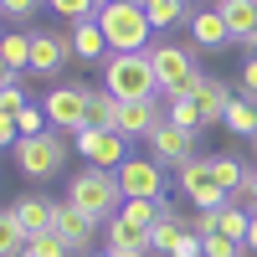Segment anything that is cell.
I'll return each instance as SVG.
<instances>
[{
    "label": "cell",
    "mask_w": 257,
    "mask_h": 257,
    "mask_svg": "<svg viewBox=\"0 0 257 257\" xmlns=\"http://www.w3.org/2000/svg\"><path fill=\"white\" fill-rule=\"evenodd\" d=\"M103 88L118 103H139V98H160V72L149 52H113L103 57Z\"/></svg>",
    "instance_id": "obj_1"
},
{
    "label": "cell",
    "mask_w": 257,
    "mask_h": 257,
    "mask_svg": "<svg viewBox=\"0 0 257 257\" xmlns=\"http://www.w3.org/2000/svg\"><path fill=\"white\" fill-rule=\"evenodd\" d=\"M67 201L72 206H82L93 221H113L118 211H123V180H118V170H98V165H88L82 175H72V185H67Z\"/></svg>",
    "instance_id": "obj_2"
},
{
    "label": "cell",
    "mask_w": 257,
    "mask_h": 257,
    "mask_svg": "<svg viewBox=\"0 0 257 257\" xmlns=\"http://www.w3.org/2000/svg\"><path fill=\"white\" fill-rule=\"evenodd\" d=\"M72 134H62V128H47V134H26L11 155H16V170L26 180H52V175H62V165H67V144Z\"/></svg>",
    "instance_id": "obj_3"
},
{
    "label": "cell",
    "mask_w": 257,
    "mask_h": 257,
    "mask_svg": "<svg viewBox=\"0 0 257 257\" xmlns=\"http://www.w3.org/2000/svg\"><path fill=\"white\" fill-rule=\"evenodd\" d=\"M98 26L103 36H108V47L113 52H149V36H155V21H149L144 6H103L98 11Z\"/></svg>",
    "instance_id": "obj_4"
},
{
    "label": "cell",
    "mask_w": 257,
    "mask_h": 257,
    "mask_svg": "<svg viewBox=\"0 0 257 257\" xmlns=\"http://www.w3.org/2000/svg\"><path fill=\"white\" fill-rule=\"evenodd\" d=\"M88 98H93L88 82H62V88H52L47 98H41L47 123L62 128V134H82V128H88Z\"/></svg>",
    "instance_id": "obj_5"
},
{
    "label": "cell",
    "mask_w": 257,
    "mask_h": 257,
    "mask_svg": "<svg viewBox=\"0 0 257 257\" xmlns=\"http://www.w3.org/2000/svg\"><path fill=\"white\" fill-rule=\"evenodd\" d=\"M149 57H155V72H160V93H165V103L170 98H185L190 93V77H196L201 67H196V52L190 47H149Z\"/></svg>",
    "instance_id": "obj_6"
},
{
    "label": "cell",
    "mask_w": 257,
    "mask_h": 257,
    "mask_svg": "<svg viewBox=\"0 0 257 257\" xmlns=\"http://www.w3.org/2000/svg\"><path fill=\"white\" fill-rule=\"evenodd\" d=\"M72 144L98 170H118L128 160V134H118V128H82V134H72Z\"/></svg>",
    "instance_id": "obj_7"
},
{
    "label": "cell",
    "mask_w": 257,
    "mask_h": 257,
    "mask_svg": "<svg viewBox=\"0 0 257 257\" xmlns=\"http://www.w3.org/2000/svg\"><path fill=\"white\" fill-rule=\"evenodd\" d=\"M175 180H180V190H185V196L196 201L201 211H221V206H231V196L216 185V175H211V160H185Z\"/></svg>",
    "instance_id": "obj_8"
},
{
    "label": "cell",
    "mask_w": 257,
    "mask_h": 257,
    "mask_svg": "<svg viewBox=\"0 0 257 257\" xmlns=\"http://www.w3.org/2000/svg\"><path fill=\"white\" fill-rule=\"evenodd\" d=\"M118 180H123L128 201H165V165L160 160H134L128 155L118 165Z\"/></svg>",
    "instance_id": "obj_9"
},
{
    "label": "cell",
    "mask_w": 257,
    "mask_h": 257,
    "mask_svg": "<svg viewBox=\"0 0 257 257\" xmlns=\"http://www.w3.org/2000/svg\"><path fill=\"white\" fill-rule=\"evenodd\" d=\"M149 160H160L165 170H180L185 160H196V134L165 118L155 134H149Z\"/></svg>",
    "instance_id": "obj_10"
},
{
    "label": "cell",
    "mask_w": 257,
    "mask_h": 257,
    "mask_svg": "<svg viewBox=\"0 0 257 257\" xmlns=\"http://www.w3.org/2000/svg\"><path fill=\"white\" fill-rule=\"evenodd\" d=\"M108 226V252L113 257H149L155 252V242H149V221H139V216H128V211H118L113 221H103Z\"/></svg>",
    "instance_id": "obj_11"
},
{
    "label": "cell",
    "mask_w": 257,
    "mask_h": 257,
    "mask_svg": "<svg viewBox=\"0 0 257 257\" xmlns=\"http://www.w3.org/2000/svg\"><path fill=\"white\" fill-rule=\"evenodd\" d=\"M52 231L62 242H67L72 252H82L88 257V247H93V231H98V221L88 216L82 206H72V201H57V221H52Z\"/></svg>",
    "instance_id": "obj_12"
},
{
    "label": "cell",
    "mask_w": 257,
    "mask_h": 257,
    "mask_svg": "<svg viewBox=\"0 0 257 257\" xmlns=\"http://www.w3.org/2000/svg\"><path fill=\"white\" fill-rule=\"evenodd\" d=\"M185 98H196L201 103V113H206V128L211 123H226V108H231V82H221V77H206V72H196L190 77V93Z\"/></svg>",
    "instance_id": "obj_13"
},
{
    "label": "cell",
    "mask_w": 257,
    "mask_h": 257,
    "mask_svg": "<svg viewBox=\"0 0 257 257\" xmlns=\"http://www.w3.org/2000/svg\"><path fill=\"white\" fill-rule=\"evenodd\" d=\"M67 57H72V36H57V31H31V72H36V77H57Z\"/></svg>",
    "instance_id": "obj_14"
},
{
    "label": "cell",
    "mask_w": 257,
    "mask_h": 257,
    "mask_svg": "<svg viewBox=\"0 0 257 257\" xmlns=\"http://www.w3.org/2000/svg\"><path fill=\"white\" fill-rule=\"evenodd\" d=\"M160 123H165L160 98H139V103H123V113H118V134H128V139H149Z\"/></svg>",
    "instance_id": "obj_15"
},
{
    "label": "cell",
    "mask_w": 257,
    "mask_h": 257,
    "mask_svg": "<svg viewBox=\"0 0 257 257\" xmlns=\"http://www.w3.org/2000/svg\"><path fill=\"white\" fill-rule=\"evenodd\" d=\"M216 11L226 16V31L237 47H247L257 36V0H216Z\"/></svg>",
    "instance_id": "obj_16"
},
{
    "label": "cell",
    "mask_w": 257,
    "mask_h": 257,
    "mask_svg": "<svg viewBox=\"0 0 257 257\" xmlns=\"http://www.w3.org/2000/svg\"><path fill=\"white\" fill-rule=\"evenodd\" d=\"M16 221L31 231V237H41V231H52V221H57V201H47V196H21L16 206Z\"/></svg>",
    "instance_id": "obj_17"
},
{
    "label": "cell",
    "mask_w": 257,
    "mask_h": 257,
    "mask_svg": "<svg viewBox=\"0 0 257 257\" xmlns=\"http://www.w3.org/2000/svg\"><path fill=\"white\" fill-rule=\"evenodd\" d=\"M190 36H196V47H206V52L226 47V41H231L226 16H221V11H196V16H190Z\"/></svg>",
    "instance_id": "obj_18"
},
{
    "label": "cell",
    "mask_w": 257,
    "mask_h": 257,
    "mask_svg": "<svg viewBox=\"0 0 257 257\" xmlns=\"http://www.w3.org/2000/svg\"><path fill=\"white\" fill-rule=\"evenodd\" d=\"M72 57H82V62L113 57V47H108V36H103L98 21H77V31H72Z\"/></svg>",
    "instance_id": "obj_19"
},
{
    "label": "cell",
    "mask_w": 257,
    "mask_h": 257,
    "mask_svg": "<svg viewBox=\"0 0 257 257\" xmlns=\"http://www.w3.org/2000/svg\"><path fill=\"white\" fill-rule=\"evenodd\" d=\"M180 237H185V216H180V211L170 206V201H160V221H155V231H149L155 252H170V247H175Z\"/></svg>",
    "instance_id": "obj_20"
},
{
    "label": "cell",
    "mask_w": 257,
    "mask_h": 257,
    "mask_svg": "<svg viewBox=\"0 0 257 257\" xmlns=\"http://www.w3.org/2000/svg\"><path fill=\"white\" fill-rule=\"evenodd\" d=\"M118 113H123V103L108 88H93V98H88V128H118Z\"/></svg>",
    "instance_id": "obj_21"
},
{
    "label": "cell",
    "mask_w": 257,
    "mask_h": 257,
    "mask_svg": "<svg viewBox=\"0 0 257 257\" xmlns=\"http://www.w3.org/2000/svg\"><path fill=\"white\" fill-rule=\"evenodd\" d=\"M226 128H231V134H242V139H257V98H247V93L231 98V108H226Z\"/></svg>",
    "instance_id": "obj_22"
},
{
    "label": "cell",
    "mask_w": 257,
    "mask_h": 257,
    "mask_svg": "<svg viewBox=\"0 0 257 257\" xmlns=\"http://www.w3.org/2000/svg\"><path fill=\"white\" fill-rule=\"evenodd\" d=\"M165 118L180 123V128H190V134H206V113H201L196 98H170L165 103Z\"/></svg>",
    "instance_id": "obj_23"
},
{
    "label": "cell",
    "mask_w": 257,
    "mask_h": 257,
    "mask_svg": "<svg viewBox=\"0 0 257 257\" xmlns=\"http://www.w3.org/2000/svg\"><path fill=\"white\" fill-rule=\"evenodd\" d=\"M211 175H216V185L226 190V196H237V190L247 185L252 170H242V160H237V155H216V160H211Z\"/></svg>",
    "instance_id": "obj_24"
},
{
    "label": "cell",
    "mask_w": 257,
    "mask_h": 257,
    "mask_svg": "<svg viewBox=\"0 0 257 257\" xmlns=\"http://www.w3.org/2000/svg\"><path fill=\"white\" fill-rule=\"evenodd\" d=\"M0 62H6V72H31V36L11 31L0 41Z\"/></svg>",
    "instance_id": "obj_25"
},
{
    "label": "cell",
    "mask_w": 257,
    "mask_h": 257,
    "mask_svg": "<svg viewBox=\"0 0 257 257\" xmlns=\"http://www.w3.org/2000/svg\"><path fill=\"white\" fill-rule=\"evenodd\" d=\"M26 242H31V231L16 221V211H6L0 216V257H26Z\"/></svg>",
    "instance_id": "obj_26"
},
{
    "label": "cell",
    "mask_w": 257,
    "mask_h": 257,
    "mask_svg": "<svg viewBox=\"0 0 257 257\" xmlns=\"http://www.w3.org/2000/svg\"><path fill=\"white\" fill-rule=\"evenodd\" d=\"M216 221H221V237H231V242H247L252 211H242V206H221V211H216Z\"/></svg>",
    "instance_id": "obj_27"
},
{
    "label": "cell",
    "mask_w": 257,
    "mask_h": 257,
    "mask_svg": "<svg viewBox=\"0 0 257 257\" xmlns=\"http://www.w3.org/2000/svg\"><path fill=\"white\" fill-rule=\"evenodd\" d=\"M26 257H77V252L62 242L57 231H41V237H31V242H26Z\"/></svg>",
    "instance_id": "obj_28"
},
{
    "label": "cell",
    "mask_w": 257,
    "mask_h": 257,
    "mask_svg": "<svg viewBox=\"0 0 257 257\" xmlns=\"http://www.w3.org/2000/svg\"><path fill=\"white\" fill-rule=\"evenodd\" d=\"M47 11H57V16H67V21H98V0H47Z\"/></svg>",
    "instance_id": "obj_29"
},
{
    "label": "cell",
    "mask_w": 257,
    "mask_h": 257,
    "mask_svg": "<svg viewBox=\"0 0 257 257\" xmlns=\"http://www.w3.org/2000/svg\"><path fill=\"white\" fill-rule=\"evenodd\" d=\"M149 21H155V31H165V26H180V21H190V16H185V0H160V6L149 11Z\"/></svg>",
    "instance_id": "obj_30"
},
{
    "label": "cell",
    "mask_w": 257,
    "mask_h": 257,
    "mask_svg": "<svg viewBox=\"0 0 257 257\" xmlns=\"http://www.w3.org/2000/svg\"><path fill=\"white\" fill-rule=\"evenodd\" d=\"M16 123H21V139H26V134H47V108H36V103H26V108H21L16 113Z\"/></svg>",
    "instance_id": "obj_31"
},
{
    "label": "cell",
    "mask_w": 257,
    "mask_h": 257,
    "mask_svg": "<svg viewBox=\"0 0 257 257\" xmlns=\"http://www.w3.org/2000/svg\"><path fill=\"white\" fill-rule=\"evenodd\" d=\"M185 231H190V237H216V231H221V221H216V211H196V216H185Z\"/></svg>",
    "instance_id": "obj_32"
},
{
    "label": "cell",
    "mask_w": 257,
    "mask_h": 257,
    "mask_svg": "<svg viewBox=\"0 0 257 257\" xmlns=\"http://www.w3.org/2000/svg\"><path fill=\"white\" fill-rule=\"evenodd\" d=\"M206 257H247V242H231V237H206Z\"/></svg>",
    "instance_id": "obj_33"
},
{
    "label": "cell",
    "mask_w": 257,
    "mask_h": 257,
    "mask_svg": "<svg viewBox=\"0 0 257 257\" xmlns=\"http://www.w3.org/2000/svg\"><path fill=\"white\" fill-rule=\"evenodd\" d=\"M47 0H0V11H6L11 21H26V16H36Z\"/></svg>",
    "instance_id": "obj_34"
},
{
    "label": "cell",
    "mask_w": 257,
    "mask_h": 257,
    "mask_svg": "<svg viewBox=\"0 0 257 257\" xmlns=\"http://www.w3.org/2000/svg\"><path fill=\"white\" fill-rule=\"evenodd\" d=\"M242 93H247V98H257V57H247V62H242Z\"/></svg>",
    "instance_id": "obj_35"
},
{
    "label": "cell",
    "mask_w": 257,
    "mask_h": 257,
    "mask_svg": "<svg viewBox=\"0 0 257 257\" xmlns=\"http://www.w3.org/2000/svg\"><path fill=\"white\" fill-rule=\"evenodd\" d=\"M247 252H257V211H252V226H247Z\"/></svg>",
    "instance_id": "obj_36"
},
{
    "label": "cell",
    "mask_w": 257,
    "mask_h": 257,
    "mask_svg": "<svg viewBox=\"0 0 257 257\" xmlns=\"http://www.w3.org/2000/svg\"><path fill=\"white\" fill-rule=\"evenodd\" d=\"M134 6H144V11H155V6H160V0H134Z\"/></svg>",
    "instance_id": "obj_37"
},
{
    "label": "cell",
    "mask_w": 257,
    "mask_h": 257,
    "mask_svg": "<svg viewBox=\"0 0 257 257\" xmlns=\"http://www.w3.org/2000/svg\"><path fill=\"white\" fill-rule=\"evenodd\" d=\"M98 6H128V0H98Z\"/></svg>",
    "instance_id": "obj_38"
},
{
    "label": "cell",
    "mask_w": 257,
    "mask_h": 257,
    "mask_svg": "<svg viewBox=\"0 0 257 257\" xmlns=\"http://www.w3.org/2000/svg\"><path fill=\"white\" fill-rule=\"evenodd\" d=\"M88 257H113V252H88Z\"/></svg>",
    "instance_id": "obj_39"
},
{
    "label": "cell",
    "mask_w": 257,
    "mask_h": 257,
    "mask_svg": "<svg viewBox=\"0 0 257 257\" xmlns=\"http://www.w3.org/2000/svg\"><path fill=\"white\" fill-rule=\"evenodd\" d=\"M149 257H170V252H149Z\"/></svg>",
    "instance_id": "obj_40"
}]
</instances>
